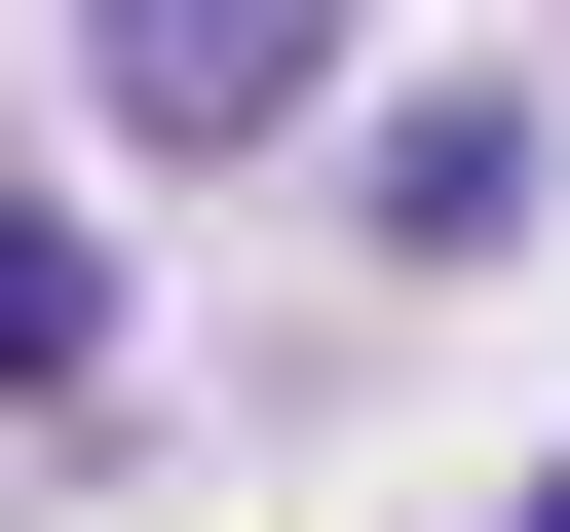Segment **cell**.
Instances as JSON below:
<instances>
[{
    "mask_svg": "<svg viewBox=\"0 0 570 532\" xmlns=\"http://www.w3.org/2000/svg\"><path fill=\"white\" fill-rule=\"evenodd\" d=\"M305 39H343V0H77L115 152H266V115H305Z\"/></svg>",
    "mask_w": 570,
    "mask_h": 532,
    "instance_id": "cell-1",
    "label": "cell"
},
{
    "mask_svg": "<svg viewBox=\"0 0 570 532\" xmlns=\"http://www.w3.org/2000/svg\"><path fill=\"white\" fill-rule=\"evenodd\" d=\"M381 228H419V266H494V228H532V115H494V77H456V115H381Z\"/></svg>",
    "mask_w": 570,
    "mask_h": 532,
    "instance_id": "cell-2",
    "label": "cell"
},
{
    "mask_svg": "<svg viewBox=\"0 0 570 532\" xmlns=\"http://www.w3.org/2000/svg\"><path fill=\"white\" fill-rule=\"evenodd\" d=\"M77 343H115V266H77L39 190H0V381H77Z\"/></svg>",
    "mask_w": 570,
    "mask_h": 532,
    "instance_id": "cell-3",
    "label": "cell"
},
{
    "mask_svg": "<svg viewBox=\"0 0 570 532\" xmlns=\"http://www.w3.org/2000/svg\"><path fill=\"white\" fill-rule=\"evenodd\" d=\"M532 532H570V494H532Z\"/></svg>",
    "mask_w": 570,
    "mask_h": 532,
    "instance_id": "cell-4",
    "label": "cell"
}]
</instances>
